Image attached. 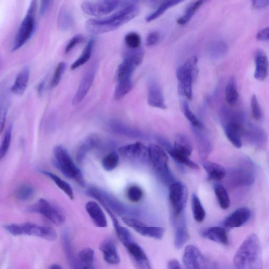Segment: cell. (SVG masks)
<instances>
[{"mask_svg":"<svg viewBox=\"0 0 269 269\" xmlns=\"http://www.w3.org/2000/svg\"><path fill=\"white\" fill-rule=\"evenodd\" d=\"M135 3L130 2L109 17L88 20L86 23L87 30L93 34H101L119 29L138 16L139 9Z\"/></svg>","mask_w":269,"mask_h":269,"instance_id":"cell-1","label":"cell"},{"mask_svg":"<svg viewBox=\"0 0 269 269\" xmlns=\"http://www.w3.org/2000/svg\"><path fill=\"white\" fill-rule=\"evenodd\" d=\"M234 263L236 269H263L261 244L256 235L245 239L235 254Z\"/></svg>","mask_w":269,"mask_h":269,"instance_id":"cell-2","label":"cell"},{"mask_svg":"<svg viewBox=\"0 0 269 269\" xmlns=\"http://www.w3.org/2000/svg\"><path fill=\"white\" fill-rule=\"evenodd\" d=\"M4 228L10 234L15 236H33L50 242H54L58 237L57 233L50 226L32 223L8 224Z\"/></svg>","mask_w":269,"mask_h":269,"instance_id":"cell-3","label":"cell"},{"mask_svg":"<svg viewBox=\"0 0 269 269\" xmlns=\"http://www.w3.org/2000/svg\"><path fill=\"white\" fill-rule=\"evenodd\" d=\"M37 3L32 1L26 15L20 24L13 41L11 51L15 52L21 48L33 35L35 29V17Z\"/></svg>","mask_w":269,"mask_h":269,"instance_id":"cell-4","label":"cell"},{"mask_svg":"<svg viewBox=\"0 0 269 269\" xmlns=\"http://www.w3.org/2000/svg\"><path fill=\"white\" fill-rule=\"evenodd\" d=\"M56 167L67 177L76 181L80 186H85L84 177L81 170L77 167L67 150L62 146L54 149Z\"/></svg>","mask_w":269,"mask_h":269,"instance_id":"cell-5","label":"cell"},{"mask_svg":"<svg viewBox=\"0 0 269 269\" xmlns=\"http://www.w3.org/2000/svg\"><path fill=\"white\" fill-rule=\"evenodd\" d=\"M197 58L193 56L179 67L177 71L179 92L191 101L193 98V84L198 73Z\"/></svg>","mask_w":269,"mask_h":269,"instance_id":"cell-6","label":"cell"},{"mask_svg":"<svg viewBox=\"0 0 269 269\" xmlns=\"http://www.w3.org/2000/svg\"><path fill=\"white\" fill-rule=\"evenodd\" d=\"M128 2L120 1H86L82 3L81 9L90 16L101 17L109 15L120 7H124Z\"/></svg>","mask_w":269,"mask_h":269,"instance_id":"cell-7","label":"cell"},{"mask_svg":"<svg viewBox=\"0 0 269 269\" xmlns=\"http://www.w3.org/2000/svg\"><path fill=\"white\" fill-rule=\"evenodd\" d=\"M188 189L185 184L181 182H176L170 185L169 200L175 218L179 217L181 215L186 207Z\"/></svg>","mask_w":269,"mask_h":269,"instance_id":"cell-8","label":"cell"},{"mask_svg":"<svg viewBox=\"0 0 269 269\" xmlns=\"http://www.w3.org/2000/svg\"><path fill=\"white\" fill-rule=\"evenodd\" d=\"M127 53L123 62L117 69L116 79L117 81L132 79V76L136 68L142 62L144 53L140 49L131 50Z\"/></svg>","mask_w":269,"mask_h":269,"instance_id":"cell-9","label":"cell"},{"mask_svg":"<svg viewBox=\"0 0 269 269\" xmlns=\"http://www.w3.org/2000/svg\"><path fill=\"white\" fill-rule=\"evenodd\" d=\"M148 157L155 171L164 180H168L169 169V159L165 151L160 146L152 144L148 147Z\"/></svg>","mask_w":269,"mask_h":269,"instance_id":"cell-10","label":"cell"},{"mask_svg":"<svg viewBox=\"0 0 269 269\" xmlns=\"http://www.w3.org/2000/svg\"><path fill=\"white\" fill-rule=\"evenodd\" d=\"M183 262L186 269H217L214 264L208 262L199 249L193 245L186 247Z\"/></svg>","mask_w":269,"mask_h":269,"instance_id":"cell-11","label":"cell"},{"mask_svg":"<svg viewBox=\"0 0 269 269\" xmlns=\"http://www.w3.org/2000/svg\"><path fill=\"white\" fill-rule=\"evenodd\" d=\"M30 211L43 215L56 225L61 226L65 221L62 211L44 199L40 200L30 209Z\"/></svg>","mask_w":269,"mask_h":269,"instance_id":"cell-12","label":"cell"},{"mask_svg":"<svg viewBox=\"0 0 269 269\" xmlns=\"http://www.w3.org/2000/svg\"><path fill=\"white\" fill-rule=\"evenodd\" d=\"M122 219L127 225L141 236L160 240L164 235V228L148 226L137 219L129 217H123Z\"/></svg>","mask_w":269,"mask_h":269,"instance_id":"cell-13","label":"cell"},{"mask_svg":"<svg viewBox=\"0 0 269 269\" xmlns=\"http://www.w3.org/2000/svg\"><path fill=\"white\" fill-rule=\"evenodd\" d=\"M95 67H92L83 76L78 91L72 100L73 105L79 104L88 94L95 78L96 72Z\"/></svg>","mask_w":269,"mask_h":269,"instance_id":"cell-14","label":"cell"},{"mask_svg":"<svg viewBox=\"0 0 269 269\" xmlns=\"http://www.w3.org/2000/svg\"><path fill=\"white\" fill-rule=\"evenodd\" d=\"M147 102L152 107L165 109L167 108L163 93L160 84L155 80H150L148 83Z\"/></svg>","mask_w":269,"mask_h":269,"instance_id":"cell-15","label":"cell"},{"mask_svg":"<svg viewBox=\"0 0 269 269\" xmlns=\"http://www.w3.org/2000/svg\"><path fill=\"white\" fill-rule=\"evenodd\" d=\"M125 247L138 269H151L147 255L139 245L133 241Z\"/></svg>","mask_w":269,"mask_h":269,"instance_id":"cell-16","label":"cell"},{"mask_svg":"<svg viewBox=\"0 0 269 269\" xmlns=\"http://www.w3.org/2000/svg\"><path fill=\"white\" fill-rule=\"evenodd\" d=\"M251 214L248 208H239L225 219L223 225L229 229L240 227L249 220Z\"/></svg>","mask_w":269,"mask_h":269,"instance_id":"cell-17","label":"cell"},{"mask_svg":"<svg viewBox=\"0 0 269 269\" xmlns=\"http://www.w3.org/2000/svg\"><path fill=\"white\" fill-rule=\"evenodd\" d=\"M254 62L256 64L254 75L255 79L260 81L265 80L268 74L269 62L267 56L263 50L259 49L256 51Z\"/></svg>","mask_w":269,"mask_h":269,"instance_id":"cell-18","label":"cell"},{"mask_svg":"<svg viewBox=\"0 0 269 269\" xmlns=\"http://www.w3.org/2000/svg\"><path fill=\"white\" fill-rule=\"evenodd\" d=\"M119 150L120 155L126 158L141 160L148 156V147L140 142L122 146Z\"/></svg>","mask_w":269,"mask_h":269,"instance_id":"cell-19","label":"cell"},{"mask_svg":"<svg viewBox=\"0 0 269 269\" xmlns=\"http://www.w3.org/2000/svg\"><path fill=\"white\" fill-rule=\"evenodd\" d=\"M100 250L103 254L104 260L111 265L119 264L121 261L117 245L111 239L104 240L101 243Z\"/></svg>","mask_w":269,"mask_h":269,"instance_id":"cell-20","label":"cell"},{"mask_svg":"<svg viewBox=\"0 0 269 269\" xmlns=\"http://www.w3.org/2000/svg\"><path fill=\"white\" fill-rule=\"evenodd\" d=\"M88 214L94 224L98 228H106L107 226V220L101 207L94 202H88L86 206Z\"/></svg>","mask_w":269,"mask_h":269,"instance_id":"cell-21","label":"cell"},{"mask_svg":"<svg viewBox=\"0 0 269 269\" xmlns=\"http://www.w3.org/2000/svg\"><path fill=\"white\" fill-rule=\"evenodd\" d=\"M30 78V69L24 67L17 75L15 83L11 88V91L16 95H21L25 91Z\"/></svg>","mask_w":269,"mask_h":269,"instance_id":"cell-22","label":"cell"},{"mask_svg":"<svg viewBox=\"0 0 269 269\" xmlns=\"http://www.w3.org/2000/svg\"><path fill=\"white\" fill-rule=\"evenodd\" d=\"M204 238L212 242L227 245L229 244V239L227 234L224 228L215 226L205 230L203 234Z\"/></svg>","mask_w":269,"mask_h":269,"instance_id":"cell-23","label":"cell"},{"mask_svg":"<svg viewBox=\"0 0 269 269\" xmlns=\"http://www.w3.org/2000/svg\"><path fill=\"white\" fill-rule=\"evenodd\" d=\"M174 245L178 249H181L188 242L189 235L186 224L183 220L177 221L175 223Z\"/></svg>","mask_w":269,"mask_h":269,"instance_id":"cell-24","label":"cell"},{"mask_svg":"<svg viewBox=\"0 0 269 269\" xmlns=\"http://www.w3.org/2000/svg\"><path fill=\"white\" fill-rule=\"evenodd\" d=\"M225 132L226 137L235 147L237 148L242 147V141L240 136L241 127L238 124L235 122L228 124L225 127Z\"/></svg>","mask_w":269,"mask_h":269,"instance_id":"cell-25","label":"cell"},{"mask_svg":"<svg viewBox=\"0 0 269 269\" xmlns=\"http://www.w3.org/2000/svg\"><path fill=\"white\" fill-rule=\"evenodd\" d=\"M202 165L210 179L220 181L225 177V169L218 164L207 161L202 163Z\"/></svg>","mask_w":269,"mask_h":269,"instance_id":"cell-26","label":"cell"},{"mask_svg":"<svg viewBox=\"0 0 269 269\" xmlns=\"http://www.w3.org/2000/svg\"><path fill=\"white\" fill-rule=\"evenodd\" d=\"M74 24V20L71 12L66 7H63L59 12L58 26L59 29L63 31L69 30Z\"/></svg>","mask_w":269,"mask_h":269,"instance_id":"cell-27","label":"cell"},{"mask_svg":"<svg viewBox=\"0 0 269 269\" xmlns=\"http://www.w3.org/2000/svg\"><path fill=\"white\" fill-rule=\"evenodd\" d=\"M62 243L64 250L67 257L68 262L72 269H74L78 264V257H76L72 249L71 242H70V236L67 232L65 231L62 236Z\"/></svg>","mask_w":269,"mask_h":269,"instance_id":"cell-28","label":"cell"},{"mask_svg":"<svg viewBox=\"0 0 269 269\" xmlns=\"http://www.w3.org/2000/svg\"><path fill=\"white\" fill-rule=\"evenodd\" d=\"M225 99L226 103L230 106L235 105L239 99V93L235 79L232 78L229 81L225 90Z\"/></svg>","mask_w":269,"mask_h":269,"instance_id":"cell-29","label":"cell"},{"mask_svg":"<svg viewBox=\"0 0 269 269\" xmlns=\"http://www.w3.org/2000/svg\"><path fill=\"white\" fill-rule=\"evenodd\" d=\"M133 88L132 79H125L117 81L114 91V98L116 100H121L128 94Z\"/></svg>","mask_w":269,"mask_h":269,"instance_id":"cell-30","label":"cell"},{"mask_svg":"<svg viewBox=\"0 0 269 269\" xmlns=\"http://www.w3.org/2000/svg\"><path fill=\"white\" fill-rule=\"evenodd\" d=\"M94 42V39H91L89 41L80 57L70 66V69L75 70L89 61L91 57Z\"/></svg>","mask_w":269,"mask_h":269,"instance_id":"cell-31","label":"cell"},{"mask_svg":"<svg viewBox=\"0 0 269 269\" xmlns=\"http://www.w3.org/2000/svg\"><path fill=\"white\" fill-rule=\"evenodd\" d=\"M43 173L49 177L57 186L60 188L69 198L73 200L74 198V193L72 188L65 181L60 177L52 173L44 171Z\"/></svg>","mask_w":269,"mask_h":269,"instance_id":"cell-32","label":"cell"},{"mask_svg":"<svg viewBox=\"0 0 269 269\" xmlns=\"http://www.w3.org/2000/svg\"><path fill=\"white\" fill-rule=\"evenodd\" d=\"M191 207L194 219L197 222H203L206 215V211L200 198L196 194L192 196Z\"/></svg>","mask_w":269,"mask_h":269,"instance_id":"cell-33","label":"cell"},{"mask_svg":"<svg viewBox=\"0 0 269 269\" xmlns=\"http://www.w3.org/2000/svg\"><path fill=\"white\" fill-rule=\"evenodd\" d=\"M98 140L94 136L88 137L82 145L80 147L76 155L77 161L79 163H81L87 153L91 149L97 145Z\"/></svg>","mask_w":269,"mask_h":269,"instance_id":"cell-34","label":"cell"},{"mask_svg":"<svg viewBox=\"0 0 269 269\" xmlns=\"http://www.w3.org/2000/svg\"><path fill=\"white\" fill-rule=\"evenodd\" d=\"M168 153L177 163L185 165L195 170H198L200 169L199 166H198L194 162L190 160L188 156L179 152L174 150L173 148L168 150Z\"/></svg>","mask_w":269,"mask_h":269,"instance_id":"cell-35","label":"cell"},{"mask_svg":"<svg viewBox=\"0 0 269 269\" xmlns=\"http://www.w3.org/2000/svg\"><path fill=\"white\" fill-rule=\"evenodd\" d=\"M204 2L197 1L192 3L187 9L185 15L179 18L177 22L181 25H185L191 19L197 11L201 8Z\"/></svg>","mask_w":269,"mask_h":269,"instance_id":"cell-36","label":"cell"},{"mask_svg":"<svg viewBox=\"0 0 269 269\" xmlns=\"http://www.w3.org/2000/svg\"><path fill=\"white\" fill-rule=\"evenodd\" d=\"M227 50V45L222 41H212L208 46V52L210 55L214 58L219 57L225 53Z\"/></svg>","mask_w":269,"mask_h":269,"instance_id":"cell-37","label":"cell"},{"mask_svg":"<svg viewBox=\"0 0 269 269\" xmlns=\"http://www.w3.org/2000/svg\"><path fill=\"white\" fill-rule=\"evenodd\" d=\"M215 193L221 208L223 210L228 209L230 205V201L226 189L222 186L218 185L215 187Z\"/></svg>","mask_w":269,"mask_h":269,"instance_id":"cell-38","label":"cell"},{"mask_svg":"<svg viewBox=\"0 0 269 269\" xmlns=\"http://www.w3.org/2000/svg\"><path fill=\"white\" fill-rule=\"evenodd\" d=\"M181 1H167L163 3L159 8L152 12L146 19L147 22H151L160 18L169 8H171L181 3Z\"/></svg>","mask_w":269,"mask_h":269,"instance_id":"cell-39","label":"cell"},{"mask_svg":"<svg viewBox=\"0 0 269 269\" xmlns=\"http://www.w3.org/2000/svg\"><path fill=\"white\" fill-rule=\"evenodd\" d=\"M113 225L118 238L124 247L133 242L132 235L128 229L121 225L119 222Z\"/></svg>","mask_w":269,"mask_h":269,"instance_id":"cell-40","label":"cell"},{"mask_svg":"<svg viewBox=\"0 0 269 269\" xmlns=\"http://www.w3.org/2000/svg\"><path fill=\"white\" fill-rule=\"evenodd\" d=\"M119 155L115 151L108 153L102 161V166L106 171L109 172L114 170L118 165Z\"/></svg>","mask_w":269,"mask_h":269,"instance_id":"cell-41","label":"cell"},{"mask_svg":"<svg viewBox=\"0 0 269 269\" xmlns=\"http://www.w3.org/2000/svg\"><path fill=\"white\" fill-rule=\"evenodd\" d=\"M95 253L90 248H84L79 253L78 256V262L82 264H93Z\"/></svg>","mask_w":269,"mask_h":269,"instance_id":"cell-42","label":"cell"},{"mask_svg":"<svg viewBox=\"0 0 269 269\" xmlns=\"http://www.w3.org/2000/svg\"><path fill=\"white\" fill-rule=\"evenodd\" d=\"M182 109L183 114L186 119L190 122L193 126L196 128L202 129L203 125L202 123L197 119L186 102H183L182 105Z\"/></svg>","mask_w":269,"mask_h":269,"instance_id":"cell-43","label":"cell"},{"mask_svg":"<svg viewBox=\"0 0 269 269\" xmlns=\"http://www.w3.org/2000/svg\"><path fill=\"white\" fill-rule=\"evenodd\" d=\"M126 46L131 50H137L140 47L141 39L137 33L131 32L127 34L125 37Z\"/></svg>","mask_w":269,"mask_h":269,"instance_id":"cell-44","label":"cell"},{"mask_svg":"<svg viewBox=\"0 0 269 269\" xmlns=\"http://www.w3.org/2000/svg\"><path fill=\"white\" fill-rule=\"evenodd\" d=\"M66 66V65L65 62H61L58 64L57 66H56L51 83L52 88H56L59 86L62 78V75L65 72Z\"/></svg>","mask_w":269,"mask_h":269,"instance_id":"cell-45","label":"cell"},{"mask_svg":"<svg viewBox=\"0 0 269 269\" xmlns=\"http://www.w3.org/2000/svg\"><path fill=\"white\" fill-rule=\"evenodd\" d=\"M34 194V189L30 185H23L16 191V197L18 200L22 201L30 199Z\"/></svg>","mask_w":269,"mask_h":269,"instance_id":"cell-46","label":"cell"},{"mask_svg":"<svg viewBox=\"0 0 269 269\" xmlns=\"http://www.w3.org/2000/svg\"><path fill=\"white\" fill-rule=\"evenodd\" d=\"M12 127H8L3 138L1 149H0V158L1 159L5 158L9 149L12 138Z\"/></svg>","mask_w":269,"mask_h":269,"instance_id":"cell-47","label":"cell"},{"mask_svg":"<svg viewBox=\"0 0 269 269\" xmlns=\"http://www.w3.org/2000/svg\"><path fill=\"white\" fill-rule=\"evenodd\" d=\"M127 198L132 203L140 202L144 196V193L140 187L137 186H132L129 188L127 193Z\"/></svg>","mask_w":269,"mask_h":269,"instance_id":"cell-48","label":"cell"},{"mask_svg":"<svg viewBox=\"0 0 269 269\" xmlns=\"http://www.w3.org/2000/svg\"><path fill=\"white\" fill-rule=\"evenodd\" d=\"M250 105L253 118L257 121L260 120L262 118V113L256 95H253L251 97Z\"/></svg>","mask_w":269,"mask_h":269,"instance_id":"cell-49","label":"cell"},{"mask_svg":"<svg viewBox=\"0 0 269 269\" xmlns=\"http://www.w3.org/2000/svg\"><path fill=\"white\" fill-rule=\"evenodd\" d=\"M84 37L81 34H77L70 39L65 49V53L68 54L71 51L78 45L81 43Z\"/></svg>","mask_w":269,"mask_h":269,"instance_id":"cell-50","label":"cell"},{"mask_svg":"<svg viewBox=\"0 0 269 269\" xmlns=\"http://www.w3.org/2000/svg\"><path fill=\"white\" fill-rule=\"evenodd\" d=\"M161 38V35L158 32H152L148 34L146 44L147 47H153L158 44Z\"/></svg>","mask_w":269,"mask_h":269,"instance_id":"cell-51","label":"cell"},{"mask_svg":"<svg viewBox=\"0 0 269 269\" xmlns=\"http://www.w3.org/2000/svg\"><path fill=\"white\" fill-rule=\"evenodd\" d=\"M52 3V1H42L41 2L40 7V14L41 16H43L46 15L50 9Z\"/></svg>","mask_w":269,"mask_h":269,"instance_id":"cell-52","label":"cell"},{"mask_svg":"<svg viewBox=\"0 0 269 269\" xmlns=\"http://www.w3.org/2000/svg\"><path fill=\"white\" fill-rule=\"evenodd\" d=\"M256 38L261 41L269 40V27L264 28L261 30L257 34Z\"/></svg>","mask_w":269,"mask_h":269,"instance_id":"cell-53","label":"cell"},{"mask_svg":"<svg viewBox=\"0 0 269 269\" xmlns=\"http://www.w3.org/2000/svg\"><path fill=\"white\" fill-rule=\"evenodd\" d=\"M252 7L255 9H262L265 8L269 5V1L267 0H255L251 2Z\"/></svg>","mask_w":269,"mask_h":269,"instance_id":"cell-54","label":"cell"},{"mask_svg":"<svg viewBox=\"0 0 269 269\" xmlns=\"http://www.w3.org/2000/svg\"><path fill=\"white\" fill-rule=\"evenodd\" d=\"M167 266L168 269H182L179 262L176 259L169 260Z\"/></svg>","mask_w":269,"mask_h":269,"instance_id":"cell-55","label":"cell"},{"mask_svg":"<svg viewBox=\"0 0 269 269\" xmlns=\"http://www.w3.org/2000/svg\"><path fill=\"white\" fill-rule=\"evenodd\" d=\"M75 269H95L93 264L86 265L78 263Z\"/></svg>","mask_w":269,"mask_h":269,"instance_id":"cell-56","label":"cell"},{"mask_svg":"<svg viewBox=\"0 0 269 269\" xmlns=\"http://www.w3.org/2000/svg\"><path fill=\"white\" fill-rule=\"evenodd\" d=\"M45 83L44 81H42L39 85L37 87V92L39 95H41L43 93L45 89Z\"/></svg>","mask_w":269,"mask_h":269,"instance_id":"cell-57","label":"cell"},{"mask_svg":"<svg viewBox=\"0 0 269 269\" xmlns=\"http://www.w3.org/2000/svg\"><path fill=\"white\" fill-rule=\"evenodd\" d=\"M49 269H62L60 265L58 264H52Z\"/></svg>","mask_w":269,"mask_h":269,"instance_id":"cell-58","label":"cell"}]
</instances>
